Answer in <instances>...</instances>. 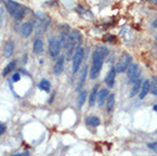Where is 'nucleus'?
Segmentation results:
<instances>
[{
    "mask_svg": "<svg viewBox=\"0 0 157 156\" xmlns=\"http://www.w3.org/2000/svg\"><path fill=\"white\" fill-rule=\"evenodd\" d=\"M133 83H134V86H133V88H132V91H131V97H134V96L140 91V88H141V84H142V80L139 78L137 81L133 82Z\"/></svg>",
    "mask_w": 157,
    "mask_h": 156,
    "instance_id": "obj_16",
    "label": "nucleus"
},
{
    "mask_svg": "<svg viewBox=\"0 0 157 156\" xmlns=\"http://www.w3.org/2000/svg\"><path fill=\"white\" fill-rule=\"evenodd\" d=\"M32 31H33V25H32V23H30V22H26V23H24L23 25L21 26V34L23 35L24 38L30 37Z\"/></svg>",
    "mask_w": 157,
    "mask_h": 156,
    "instance_id": "obj_10",
    "label": "nucleus"
},
{
    "mask_svg": "<svg viewBox=\"0 0 157 156\" xmlns=\"http://www.w3.org/2000/svg\"><path fill=\"white\" fill-rule=\"evenodd\" d=\"M15 67H16V60H13V62H10L7 66L5 67V70L2 71V75H4V76H7V75L9 74V73L15 68Z\"/></svg>",
    "mask_w": 157,
    "mask_h": 156,
    "instance_id": "obj_20",
    "label": "nucleus"
},
{
    "mask_svg": "<svg viewBox=\"0 0 157 156\" xmlns=\"http://www.w3.org/2000/svg\"><path fill=\"white\" fill-rule=\"evenodd\" d=\"M82 42V34L78 31V30H72L68 33V39L65 45L67 50V59H72V56L74 54V51L76 50V48L81 46Z\"/></svg>",
    "mask_w": 157,
    "mask_h": 156,
    "instance_id": "obj_2",
    "label": "nucleus"
},
{
    "mask_svg": "<svg viewBox=\"0 0 157 156\" xmlns=\"http://www.w3.org/2000/svg\"><path fill=\"white\" fill-rule=\"evenodd\" d=\"M108 97V100H107V112L110 113L113 108H114V105H115V95L112 94L109 96H107Z\"/></svg>",
    "mask_w": 157,
    "mask_h": 156,
    "instance_id": "obj_18",
    "label": "nucleus"
},
{
    "mask_svg": "<svg viewBox=\"0 0 157 156\" xmlns=\"http://www.w3.org/2000/svg\"><path fill=\"white\" fill-rule=\"evenodd\" d=\"M68 33H70V30H68L67 26H65L63 30L60 31L58 39H57L60 47H65V45H66V42H67V39H68Z\"/></svg>",
    "mask_w": 157,
    "mask_h": 156,
    "instance_id": "obj_7",
    "label": "nucleus"
},
{
    "mask_svg": "<svg viewBox=\"0 0 157 156\" xmlns=\"http://www.w3.org/2000/svg\"><path fill=\"white\" fill-rule=\"evenodd\" d=\"M48 50H49V55L52 58H57L59 51H60V46H59L57 39L54 37H50L48 40Z\"/></svg>",
    "mask_w": 157,
    "mask_h": 156,
    "instance_id": "obj_6",
    "label": "nucleus"
},
{
    "mask_svg": "<svg viewBox=\"0 0 157 156\" xmlns=\"http://www.w3.org/2000/svg\"><path fill=\"white\" fill-rule=\"evenodd\" d=\"M86 123L88 125H91V127H98L100 124V120L97 116H89L86 120Z\"/></svg>",
    "mask_w": 157,
    "mask_h": 156,
    "instance_id": "obj_19",
    "label": "nucleus"
},
{
    "mask_svg": "<svg viewBox=\"0 0 157 156\" xmlns=\"http://www.w3.org/2000/svg\"><path fill=\"white\" fill-rule=\"evenodd\" d=\"M20 80H21L20 73H15V74L13 75V81L14 82H17V81H20Z\"/></svg>",
    "mask_w": 157,
    "mask_h": 156,
    "instance_id": "obj_25",
    "label": "nucleus"
},
{
    "mask_svg": "<svg viewBox=\"0 0 157 156\" xmlns=\"http://www.w3.org/2000/svg\"><path fill=\"white\" fill-rule=\"evenodd\" d=\"M106 37H108V38H105L106 41H115L114 38H112V35H106Z\"/></svg>",
    "mask_w": 157,
    "mask_h": 156,
    "instance_id": "obj_28",
    "label": "nucleus"
},
{
    "mask_svg": "<svg viewBox=\"0 0 157 156\" xmlns=\"http://www.w3.org/2000/svg\"><path fill=\"white\" fill-rule=\"evenodd\" d=\"M98 96V106L99 107H101L104 105V103L106 100L107 96H108V90L107 89H101L99 91V94H97Z\"/></svg>",
    "mask_w": 157,
    "mask_h": 156,
    "instance_id": "obj_13",
    "label": "nucleus"
},
{
    "mask_svg": "<svg viewBox=\"0 0 157 156\" xmlns=\"http://www.w3.org/2000/svg\"><path fill=\"white\" fill-rule=\"evenodd\" d=\"M148 92H149V81L146 80L141 84V89L139 91V97H140V99H144L147 96Z\"/></svg>",
    "mask_w": 157,
    "mask_h": 156,
    "instance_id": "obj_12",
    "label": "nucleus"
},
{
    "mask_svg": "<svg viewBox=\"0 0 157 156\" xmlns=\"http://www.w3.org/2000/svg\"><path fill=\"white\" fill-rule=\"evenodd\" d=\"M83 60V49L81 47L76 48L74 54L72 56V67H73V73H76L81 66V63Z\"/></svg>",
    "mask_w": 157,
    "mask_h": 156,
    "instance_id": "obj_4",
    "label": "nucleus"
},
{
    "mask_svg": "<svg viewBox=\"0 0 157 156\" xmlns=\"http://www.w3.org/2000/svg\"><path fill=\"white\" fill-rule=\"evenodd\" d=\"M14 53V42H13L12 40H9L6 42L5 45V48H4V54H5V57H10Z\"/></svg>",
    "mask_w": 157,
    "mask_h": 156,
    "instance_id": "obj_11",
    "label": "nucleus"
},
{
    "mask_svg": "<svg viewBox=\"0 0 157 156\" xmlns=\"http://www.w3.org/2000/svg\"><path fill=\"white\" fill-rule=\"evenodd\" d=\"M6 131V127L4 124H0V136Z\"/></svg>",
    "mask_w": 157,
    "mask_h": 156,
    "instance_id": "obj_27",
    "label": "nucleus"
},
{
    "mask_svg": "<svg viewBox=\"0 0 157 156\" xmlns=\"http://www.w3.org/2000/svg\"><path fill=\"white\" fill-rule=\"evenodd\" d=\"M86 72H88V67L84 66L82 70V73H81V76H80V80H78V91H80V89L83 87L84 84V81H86Z\"/></svg>",
    "mask_w": 157,
    "mask_h": 156,
    "instance_id": "obj_17",
    "label": "nucleus"
},
{
    "mask_svg": "<svg viewBox=\"0 0 157 156\" xmlns=\"http://www.w3.org/2000/svg\"><path fill=\"white\" fill-rule=\"evenodd\" d=\"M115 76H116V71L115 68H112V70L108 72V74L106 75V79H105V83L108 88H113L115 84Z\"/></svg>",
    "mask_w": 157,
    "mask_h": 156,
    "instance_id": "obj_9",
    "label": "nucleus"
},
{
    "mask_svg": "<svg viewBox=\"0 0 157 156\" xmlns=\"http://www.w3.org/2000/svg\"><path fill=\"white\" fill-rule=\"evenodd\" d=\"M153 26H154V29L156 27V21H154V23H153Z\"/></svg>",
    "mask_w": 157,
    "mask_h": 156,
    "instance_id": "obj_32",
    "label": "nucleus"
},
{
    "mask_svg": "<svg viewBox=\"0 0 157 156\" xmlns=\"http://www.w3.org/2000/svg\"><path fill=\"white\" fill-rule=\"evenodd\" d=\"M128 78H129V82H130V83H133V82H136L138 79L140 78V72H139V71H137L136 73H133V74L130 75V76H128Z\"/></svg>",
    "mask_w": 157,
    "mask_h": 156,
    "instance_id": "obj_24",
    "label": "nucleus"
},
{
    "mask_svg": "<svg viewBox=\"0 0 157 156\" xmlns=\"http://www.w3.org/2000/svg\"><path fill=\"white\" fill-rule=\"evenodd\" d=\"M131 63H132V57H131L129 54H124L121 58H120V60L117 62L116 66L114 67L115 71H116V73H122V72H124Z\"/></svg>",
    "mask_w": 157,
    "mask_h": 156,
    "instance_id": "obj_5",
    "label": "nucleus"
},
{
    "mask_svg": "<svg viewBox=\"0 0 157 156\" xmlns=\"http://www.w3.org/2000/svg\"><path fill=\"white\" fill-rule=\"evenodd\" d=\"M86 91H81L80 95H78V108H81V107H82L83 104H84V102H86Z\"/></svg>",
    "mask_w": 157,
    "mask_h": 156,
    "instance_id": "obj_22",
    "label": "nucleus"
},
{
    "mask_svg": "<svg viewBox=\"0 0 157 156\" xmlns=\"http://www.w3.org/2000/svg\"><path fill=\"white\" fill-rule=\"evenodd\" d=\"M39 88L41 90H43V91H46V92L50 91V82L48 81V80H41V82L39 83Z\"/></svg>",
    "mask_w": 157,
    "mask_h": 156,
    "instance_id": "obj_21",
    "label": "nucleus"
},
{
    "mask_svg": "<svg viewBox=\"0 0 157 156\" xmlns=\"http://www.w3.org/2000/svg\"><path fill=\"white\" fill-rule=\"evenodd\" d=\"M98 88L99 86L98 84H96V86L92 88V90H91L90 92V97H89V105L90 106H94V102H96V98H97V91H98Z\"/></svg>",
    "mask_w": 157,
    "mask_h": 156,
    "instance_id": "obj_15",
    "label": "nucleus"
},
{
    "mask_svg": "<svg viewBox=\"0 0 157 156\" xmlns=\"http://www.w3.org/2000/svg\"><path fill=\"white\" fill-rule=\"evenodd\" d=\"M26 60H28V55L24 54V57H23V64H25L26 63Z\"/></svg>",
    "mask_w": 157,
    "mask_h": 156,
    "instance_id": "obj_29",
    "label": "nucleus"
},
{
    "mask_svg": "<svg viewBox=\"0 0 157 156\" xmlns=\"http://www.w3.org/2000/svg\"><path fill=\"white\" fill-rule=\"evenodd\" d=\"M1 17H2V9L0 8V20H1Z\"/></svg>",
    "mask_w": 157,
    "mask_h": 156,
    "instance_id": "obj_30",
    "label": "nucleus"
},
{
    "mask_svg": "<svg viewBox=\"0 0 157 156\" xmlns=\"http://www.w3.org/2000/svg\"><path fill=\"white\" fill-rule=\"evenodd\" d=\"M149 92L156 96L157 95V87H156V76H153V81L151 83H149Z\"/></svg>",
    "mask_w": 157,
    "mask_h": 156,
    "instance_id": "obj_23",
    "label": "nucleus"
},
{
    "mask_svg": "<svg viewBox=\"0 0 157 156\" xmlns=\"http://www.w3.org/2000/svg\"><path fill=\"white\" fill-rule=\"evenodd\" d=\"M63 68H64V56L60 55V56H57L56 63L55 65H54V72H55V74L59 75L63 72Z\"/></svg>",
    "mask_w": 157,
    "mask_h": 156,
    "instance_id": "obj_8",
    "label": "nucleus"
},
{
    "mask_svg": "<svg viewBox=\"0 0 157 156\" xmlns=\"http://www.w3.org/2000/svg\"><path fill=\"white\" fill-rule=\"evenodd\" d=\"M6 8L8 9V13L17 21H21L25 15V9H24L23 6L14 1V0H7L6 1Z\"/></svg>",
    "mask_w": 157,
    "mask_h": 156,
    "instance_id": "obj_3",
    "label": "nucleus"
},
{
    "mask_svg": "<svg viewBox=\"0 0 157 156\" xmlns=\"http://www.w3.org/2000/svg\"><path fill=\"white\" fill-rule=\"evenodd\" d=\"M156 146H157V144L156 142H151V144H148V147H149L150 149H153L154 152H156Z\"/></svg>",
    "mask_w": 157,
    "mask_h": 156,
    "instance_id": "obj_26",
    "label": "nucleus"
},
{
    "mask_svg": "<svg viewBox=\"0 0 157 156\" xmlns=\"http://www.w3.org/2000/svg\"><path fill=\"white\" fill-rule=\"evenodd\" d=\"M108 55V49L104 46H98L96 48V50L92 54V65L90 68V79L94 80L98 78L99 73L102 68V64H104V59Z\"/></svg>",
    "mask_w": 157,
    "mask_h": 156,
    "instance_id": "obj_1",
    "label": "nucleus"
},
{
    "mask_svg": "<svg viewBox=\"0 0 157 156\" xmlns=\"http://www.w3.org/2000/svg\"><path fill=\"white\" fill-rule=\"evenodd\" d=\"M43 51V42L42 40L36 39L33 42V53L34 54H41Z\"/></svg>",
    "mask_w": 157,
    "mask_h": 156,
    "instance_id": "obj_14",
    "label": "nucleus"
},
{
    "mask_svg": "<svg viewBox=\"0 0 157 156\" xmlns=\"http://www.w3.org/2000/svg\"><path fill=\"white\" fill-rule=\"evenodd\" d=\"M153 109H154V111H155V112H156V111H157V105H154Z\"/></svg>",
    "mask_w": 157,
    "mask_h": 156,
    "instance_id": "obj_31",
    "label": "nucleus"
}]
</instances>
